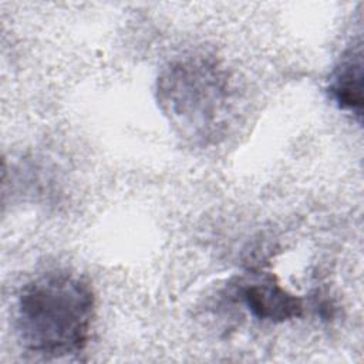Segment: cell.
<instances>
[{
  "mask_svg": "<svg viewBox=\"0 0 364 364\" xmlns=\"http://www.w3.org/2000/svg\"><path fill=\"white\" fill-rule=\"evenodd\" d=\"M16 331L23 347L48 358L82 351L95 318V294L88 280L51 270L27 282L16 301Z\"/></svg>",
  "mask_w": 364,
  "mask_h": 364,
  "instance_id": "6da1fadb",
  "label": "cell"
},
{
  "mask_svg": "<svg viewBox=\"0 0 364 364\" xmlns=\"http://www.w3.org/2000/svg\"><path fill=\"white\" fill-rule=\"evenodd\" d=\"M327 92L338 109L363 117V48L361 41L351 43L336 63L327 84Z\"/></svg>",
  "mask_w": 364,
  "mask_h": 364,
  "instance_id": "277c9868",
  "label": "cell"
},
{
  "mask_svg": "<svg viewBox=\"0 0 364 364\" xmlns=\"http://www.w3.org/2000/svg\"><path fill=\"white\" fill-rule=\"evenodd\" d=\"M237 294L253 317L284 323L303 316V300L284 289L272 274H253L237 287Z\"/></svg>",
  "mask_w": 364,
  "mask_h": 364,
  "instance_id": "3957f363",
  "label": "cell"
},
{
  "mask_svg": "<svg viewBox=\"0 0 364 364\" xmlns=\"http://www.w3.org/2000/svg\"><path fill=\"white\" fill-rule=\"evenodd\" d=\"M155 98L175 134L192 145H209L222 135L230 112L232 85L213 57L189 54L159 73Z\"/></svg>",
  "mask_w": 364,
  "mask_h": 364,
  "instance_id": "7a4b0ae2",
  "label": "cell"
}]
</instances>
